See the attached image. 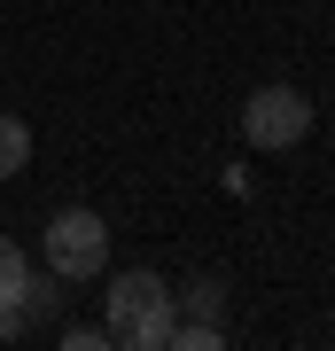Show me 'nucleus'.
Returning <instances> with one entry per match:
<instances>
[{"mask_svg":"<svg viewBox=\"0 0 335 351\" xmlns=\"http://www.w3.org/2000/svg\"><path fill=\"white\" fill-rule=\"evenodd\" d=\"M39 250H47V274H62V281H94L101 265H110V226H101V211H55Z\"/></svg>","mask_w":335,"mask_h":351,"instance_id":"2","label":"nucleus"},{"mask_svg":"<svg viewBox=\"0 0 335 351\" xmlns=\"http://www.w3.org/2000/svg\"><path fill=\"white\" fill-rule=\"evenodd\" d=\"M304 133H312V94L258 86V94L242 101V141H249V149H297Z\"/></svg>","mask_w":335,"mask_h":351,"instance_id":"3","label":"nucleus"},{"mask_svg":"<svg viewBox=\"0 0 335 351\" xmlns=\"http://www.w3.org/2000/svg\"><path fill=\"white\" fill-rule=\"evenodd\" d=\"M172 351H219L226 343V328L219 320H187V313H172V336H164Z\"/></svg>","mask_w":335,"mask_h":351,"instance_id":"7","label":"nucleus"},{"mask_svg":"<svg viewBox=\"0 0 335 351\" xmlns=\"http://www.w3.org/2000/svg\"><path fill=\"white\" fill-rule=\"evenodd\" d=\"M24 281H32V258L0 234V313H16V304H24Z\"/></svg>","mask_w":335,"mask_h":351,"instance_id":"5","label":"nucleus"},{"mask_svg":"<svg viewBox=\"0 0 335 351\" xmlns=\"http://www.w3.org/2000/svg\"><path fill=\"white\" fill-rule=\"evenodd\" d=\"M101 304H110V320H101V328H110V343H125V351H164V336H172V313H179V304H172V281L149 274V265L117 274Z\"/></svg>","mask_w":335,"mask_h":351,"instance_id":"1","label":"nucleus"},{"mask_svg":"<svg viewBox=\"0 0 335 351\" xmlns=\"http://www.w3.org/2000/svg\"><path fill=\"white\" fill-rule=\"evenodd\" d=\"M62 351H110V328H62Z\"/></svg>","mask_w":335,"mask_h":351,"instance_id":"8","label":"nucleus"},{"mask_svg":"<svg viewBox=\"0 0 335 351\" xmlns=\"http://www.w3.org/2000/svg\"><path fill=\"white\" fill-rule=\"evenodd\" d=\"M172 304H179L187 320H219V313H226V289H219L211 274H203V281H187V289H179ZM219 328H226V320H219Z\"/></svg>","mask_w":335,"mask_h":351,"instance_id":"6","label":"nucleus"},{"mask_svg":"<svg viewBox=\"0 0 335 351\" xmlns=\"http://www.w3.org/2000/svg\"><path fill=\"white\" fill-rule=\"evenodd\" d=\"M24 164H32V125L16 110H0V180H16Z\"/></svg>","mask_w":335,"mask_h":351,"instance_id":"4","label":"nucleus"}]
</instances>
